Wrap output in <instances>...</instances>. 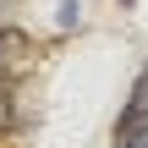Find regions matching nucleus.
I'll list each match as a JSON object with an SVG mask.
<instances>
[{
  "label": "nucleus",
  "mask_w": 148,
  "mask_h": 148,
  "mask_svg": "<svg viewBox=\"0 0 148 148\" xmlns=\"http://www.w3.org/2000/svg\"><path fill=\"white\" fill-rule=\"evenodd\" d=\"M115 148H148V115L143 121H121L115 126Z\"/></svg>",
  "instance_id": "f03ea898"
},
{
  "label": "nucleus",
  "mask_w": 148,
  "mask_h": 148,
  "mask_svg": "<svg viewBox=\"0 0 148 148\" xmlns=\"http://www.w3.org/2000/svg\"><path fill=\"white\" fill-rule=\"evenodd\" d=\"M121 5H137V0H121Z\"/></svg>",
  "instance_id": "20e7f679"
},
{
  "label": "nucleus",
  "mask_w": 148,
  "mask_h": 148,
  "mask_svg": "<svg viewBox=\"0 0 148 148\" xmlns=\"http://www.w3.org/2000/svg\"><path fill=\"white\" fill-rule=\"evenodd\" d=\"M16 55H33V38H27V33H16V27H0V66H5V60H16Z\"/></svg>",
  "instance_id": "f257e3e1"
},
{
  "label": "nucleus",
  "mask_w": 148,
  "mask_h": 148,
  "mask_svg": "<svg viewBox=\"0 0 148 148\" xmlns=\"http://www.w3.org/2000/svg\"><path fill=\"white\" fill-rule=\"evenodd\" d=\"M16 126V104H11V82H0V137Z\"/></svg>",
  "instance_id": "7ed1b4c3"
}]
</instances>
